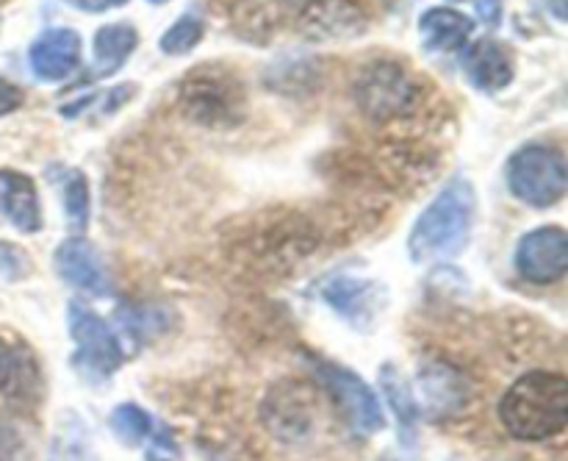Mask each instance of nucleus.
<instances>
[{
    "mask_svg": "<svg viewBox=\"0 0 568 461\" xmlns=\"http://www.w3.org/2000/svg\"><path fill=\"white\" fill-rule=\"evenodd\" d=\"M475 206L477 198L471 183L466 178H453L416 220L408 242L410 259L427 264L460 253L469 242Z\"/></svg>",
    "mask_w": 568,
    "mask_h": 461,
    "instance_id": "obj_1",
    "label": "nucleus"
},
{
    "mask_svg": "<svg viewBox=\"0 0 568 461\" xmlns=\"http://www.w3.org/2000/svg\"><path fill=\"white\" fill-rule=\"evenodd\" d=\"M505 428L516 439L538 442L558 437L568 422V383L558 372H527L499 405Z\"/></svg>",
    "mask_w": 568,
    "mask_h": 461,
    "instance_id": "obj_2",
    "label": "nucleus"
},
{
    "mask_svg": "<svg viewBox=\"0 0 568 461\" xmlns=\"http://www.w3.org/2000/svg\"><path fill=\"white\" fill-rule=\"evenodd\" d=\"M508 183L516 198L536 209L555 206L568 189L564 153L549 144H527L508 161Z\"/></svg>",
    "mask_w": 568,
    "mask_h": 461,
    "instance_id": "obj_3",
    "label": "nucleus"
},
{
    "mask_svg": "<svg viewBox=\"0 0 568 461\" xmlns=\"http://www.w3.org/2000/svg\"><path fill=\"white\" fill-rule=\"evenodd\" d=\"M70 337L75 342V367L87 378L105 381L120 370L122 348L114 331L83 303H70Z\"/></svg>",
    "mask_w": 568,
    "mask_h": 461,
    "instance_id": "obj_4",
    "label": "nucleus"
},
{
    "mask_svg": "<svg viewBox=\"0 0 568 461\" xmlns=\"http://www.w3.org/2000/svg\"><path fill=\"white\" fill-rule=\"evenodd\" d=\"M181 103L192 120L205 126H233L244 111V94L225 72H197L181 89Z\"/></svg>",
    "mask_w": 568,
    "mask_h": 461,
    "instance_id": "obj_5",
    "label": "nucleus"
},
{
    "mask_svg": "<svg viewBox=\"0 0 568 461\" xmlns=\"http://www.w3.org/2000/svg\"><path fill=\"white\" fill-rule=\"evenodd\" d=\"M355 98L369 117L392 120V117L408 114L414 109L416 83L394 61H375L355 83Z\"/></svg>",
    "mask_w": 568,
    "mask_h": 461,
    "instance_id": "obj_6",
    "label": "nucleus"
},
{
    "mask_svg": "<svg viewBox=\"0 0 568 461\" xmlns=\"http://www.w3.org/2000/svg\"><path fill=\"white\" fill-rule=\"evenodd\" d=\"M516 267L532 283H552L568 270V233L564 228H538L516 248Z\"/></svg>",
    "mask_w": 568,
    "mask_h": 461,
    "instance_id": "obj_7",
    "label": "nucleus"
},
{
    "mask_svg": "<svg viewBox=\"0 0 568 461\" xmlns=\"http://www.w3.org/2000/svg\"><path fill=\"white\" fill-rule=\"evenodd\" d=\"M320 375L325 381V387L331 389V394L336 398V403L342 405L344 417L349 420V425L358 428L361 433H375L383 428V411L377 403L375 392L361 381L355 372L344 370L336 364H320Z\"/></svg>",
    "mask_w": 568,
    "mask_h": 461,
    "instance_id": "obj_8",
    "label": "nucleus"
},
{
    "mask_svg": "<svg viewBox=\"0 0 568 461\" xmlns=\"http://www.w3.org/2000/svg\"><path fill=\"white\" fill-rule=\"evenodd\" d=\"M366 17L353 0H308L300 11V31L314 42H338L358 37Z\"/></svg>",
    "mask_w": 568,
    "mask_h": 461,
    "instance_id": "obj_9",
    "label": "nucleus"
},
{
    "mask_svg": "<svg viewBox=\"0 0 568 461\" xmlns=\"http://www.w3.org/2000/svg\"><path fill=\"white\" fill-rule=\"evenodd\" d=\"M28 61L39 81H64L81 64V37L72 28H48L31 44Z\"/></svg>",
    "mask_w": 568,
    "mask_h": 461,
    "instance_id": "obj_10",
    "label": "nucleus"
},
{
    "mask_svg": "<svg viewBox=\"0 0 568 461\" xmlns=\"http://www.w3.org/2000/svg\"><path fill=\"white\" fill-rule=\"evenodd\" d=\"M55 270L67 283L83 289V292L105 294L111 287L103 259L87 239H67L55 250Z\"/></svg>",
    "mask_w": 568,
    "mask_h": 461,
    "instance_id": "obj_11",
    "label": "nucleus"
},
{
    "mask_svg": "<svg viewBox=\"0 0 568 461\" xmlns=\"http://www.w3.org/2000/svg\"><path fill=\"white\" fill-rule=\"evenodd\" d=\"M464 72L483 92H497L514 81V53L497 39H480L464 50Z\"/></svg>",
    "mask_w": 568,
    "mask_h": 461,
    "instance_id": "obj_12",
    "label": "nucleus"
},
{
    "mask_svg": "<svg viewBox=\"0 0 568 461\" xmlns=\"http://www.w3.org/2000/svg\"><path fill=\"white\" fill-rule=\"evenodd\" d=\"M0 203L11 226L22 233H37L42 228L37 183L14 170H0Z\"/></svg>",
    "mask_w": 568,
    "mask_h": 461,
    "instance_id": "obj_13",
    "label": "nucleus"
},
{
    "mask_svg": "<svg viewBox=\"0 0 568 461\" xmlns=\"http://www.w3.org/2000/svg\"><path fill=\"white\" fill-rule=\"evenodd\" d=\"M475 31V22L460 11L438 6V9H427L419 20V37L422 44L433 53H444V50L464 48L469 33Z\"/></svg>",
    "mask_w": 568,
    "mask_h": 461,
    "instance_id": "obj_14",
    "label": "nucleus"
},
{
    "mask_svg": "<svg viewBox=\"0 0 568 461\" xmlns=\"http://www.w3.org/2000/svg\"><path fill=\"white\" fill-rule=\"evenodd\" d=\"M419 387L427 411H433V414H453L466 400L464 378L453 367L436 364V361L419 372Z\"/></svg>",
    "mask_w": 568,
    "mask_h": 461,
    "instance_id": "obj_15",
    "label": "nucleus"
},
{
    "mask_svg": "<svg viewBox=\"0 0 568 461\" xmlns=\"http://www.w3.org/2000/svg\"><path fill=\"white\" fill-rule=\"evenodd\" d=\"M139 33L128 22H111L94 33V76L109 78L136 50Z\"/></svg>",
    "mask_w": 568,
    "mask_h": 461,
    "instance_id": "obj_16",
    "label": "nucleus"
},
{
    "mask_svg": "<svg viewBox=\"0 0 568 461\" xmlns=\"http://www.w3.org/2000/svg\"><path fill=\"white\" fill-rule=\"evenodd\" d=\"M325 300L347 320H358V314H369L372 309V283L358 278H336L325 287Z\"/></svg>",
    "mask_w": 568,
    "mask_h": 461,
    "instance_id": "obj_17",
    "label": "nucleus"
},
{
    "mask_svg": "<svg viewBox=\"0 0 568 461\" xmlns=\"http://www.w3.org/2000/svg\"><path fill=\"white\" fill-rule=\"evenodd\" d=\"M48 461H98L92 450V439L83 422L72 420L64 422L59 433H55L53 444H50Z\"/></svg>",
    "mask_w": 568,
    "mask_h": 461,
    "instance_id": "obj_18",
    "label": "nucleus"
},
{
    "mask_svg": "<svg viewBox=\"0 0 568 461\" xmlns=\"http://www.w3.org/2000/svg\"><path fill=\"white\" fill-rule=\"evenodd\" d=\"M111 431L116 433V439L125 444H139L148 439L153 420H150L148 411H142L133 403H122L111 411Z\"/></svg>",
    "mask_w": 568,
    "mask_h": 461,
    "instance_id": "obj_19",
    "label": "nucleus"
},
{
    "mask_svg": "<svg viewBox=\"0 0 568 461\" xmlns=\"http://www.w3.org/2000/svg\"><path fill=\"white\" fill-rule=\"evenodd\" d=\"M203 20L194 14H183L181 20L175 22V26H170L164 31V37H161V50H164L166 56H183L189 53L192 48H197L200 39H203Z\"/></svg>",
    "mask_w": 568,
    "mask_h": 461,
    "instance_id": "obj_20",
    "label": "nucleus"
},
{
    "mask_svg": "<svg viewBox=\"0 0 568 461\" xmlns=\"http://www.w3.org/2000/svg\"><path fill=\"white\" fill-rule=\"evenodd\" d=\"M64 209L70 217V226L83 231L89 220V183L81 172H70L64 181Z\"/></svg>",
    "mask_w": 568,
    "mask_h": 461,
    "instance_id": "obj_21",
    "label": "nucleus"
},
{
    "mask_svg": "<svg viewBox=\"0 0 568 461\" xmlns=\"http://www.w3.org/2000/svg\"><path fill=\"white\" fill-rule=\"evenodd\" d=\"M381 381H383V389H386V394H388V403H392V409L397 411L399 422H403V425H410L416 417V405H414V398H410L408 387L399 381V375L394 370H383Z\"/></svg>",
    "mask_w": 568,
    "mask_h": 461,
    "instance_id": "obj_22",
    "label": "nucleus"
},
{
    "mask_svg": "<svg viewBox=\"0 0 568 461\" xmlns=\"http://www.w3.org/2000/svg\"><path fill=\"white\" fill-rule=\"evenodd\" d=\"M20 106H22V89L14 87L11 81H6V78H0V117L11 114V111L20 109Z\"/></svg>",
    "mask_w": 568,
    "mask_h": 461,
    "instance_id": "obj_23",
    "label": "nucleus"
},
{
    "mask_svg": "<svg viewBox=\"0 0 568 461\" xmlns=\"http://www.w3.org/2000/svg\"><path fill=\"white\" fill-rule=\"evenodd\" d=\"M475 6L486 26H499V20H503V0H475Z\"/></svg>",
    "mask_w": 568,
    "mask_h": 461,
    "instance_id": "obj_24",
    "label": "nucleus"
},
{
    "mask_svg": "<svg viewBox=\"0 0 568 461\" xmlns=\"http://www.w3.org/2000/svg\"><path fill=\"white\" fill-rule=\"evenodd\" d=\"M22 444L17 442V433L11 428H0V461H17Z\"/></svg>",
    "mask_w": 568,
    "mask_h": 461,
    "instance_id": "obj_25",
    "label": "nucleus"
},
{
    "mask_svg": "<svg viewBox=\"0 0 568 461\" xmlns=\"http://www.w3.org/2000/svg\"><path fill=\"white\" fill-rule=\"evenodd\" d=\"M11 375H14V355H11L9 344L0 339V389L11 381Z\"/></svg>",
    "mask_w": 568,
    "mask_h": 461,
    "instance_id": "obj_26",
    "label": "nucleus"
},
{
    "mask_svg": "<svg viewBox=\"0 0 568 461\" xmlns=\"http://www.w3.org/2000/svg\"><path fill=\"white\" fill-rule=\"evenodd\" d=\"M64 3L75 6V9H81V11H92V14H98V11H105L114 6L111 0H64Z\"/></svg>",
    "mask_w": 568,
    "mask_h": 461,
    "instance_id": "obj_27",
    "label": "nucleus"
},
{
    "mask_svg": "<svg viewBox=\"0 0 568 461\" xmlns=\"http://www.w3.org/2000/svg\"><path fill=\"white\" fill-rule=\"evenodd\" d=\"M247 3H258V11H261V9H264L266 0H247ZM270 3L283 6V9H292V6H305V3H308V0H270Z\"/></svg>",
    "mask_w": 568,
    "mask_h": 461,
    "instance_id": "obj_28",
    "label": "nucleus"
},
{
    "mask_svg": "<svg viewBox=\"0 0 568 461\" xmlns=\"http://www.w3.org/2000/svg\"><path fill=\"white\" fill-rule=\"evenodd\" d=\"M148 461H170V459H164V455H161L159 450H150V453H148Z\"/></svg>",
    "mask_w": 568,
    "mask_h": 461,
    "instance_id": "obj_29",
    "label": "nucleus"
},
{
    "mask_svg": "<svg viewBox=\"0 0 568 461\" xmlns=\"http://www.w3.org/2000/svg\"><path fill=\"white\" fill-rule=\"evenodd\" d=\"M111 3H114V6H122V3H128V0H111Z\"/></svg>",
    "mask_w": 568,
    "mask_h": 461,
    "instance_id": "obj_30",
    "label": "nucleus"
},
{
    "mask_svg": "<svg viewBox=\"0 0 568 461\" xmlns=\"http://www.w3.org/2000/svg\"><path fill=\"white\" fill-rule=\"evenodd\" d=\"M150 3H155V6H161V3H166V0H150Z\"/></svg>",
    "mask_w": 568,
    "mask_h": 461,
    "instance_id": "obj_31",
    "label": "nucleus"
}]
</instances>
